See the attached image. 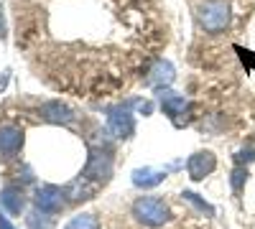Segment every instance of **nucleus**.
Segmentation results:
<instances>
[{
  "mask_svg": "<svg viewBox=\"0 0 255 229\" xmlns=\"http://www.w3.org/2000/svg\"><path fill=\"white\" fill-rule=\"evenodd\" d=\"M197 20L207 33H222L230 28V3L227 0H204L197 5Z\"/></svg>",
  "mask_w": 255,
  "mask_h": 229,
  "instance_id": "1",
  "label": "nucleus"
},
{
  "mask_svg": "<svg viewBox=\"0 0 255 229\" xmlns=\"http://www.w3.org/2000/svg\"><path fill=\"white\" fill-rule=\"evenodd\" d=\"M113 176V153L108 148H92L90 151V158H87V165H84V171L79 178H84L90 186L100 189L110 181Z\"/></svg>",
  "mask_w": 255,
  "mask_h": 229,
  "instance_id": "2",
  "label": "nucleus"
},
{
  "mask_svg": "<svg viewBox=\"0 0 255 229\" xmlns=\"http://www.w3.org/2000/svg\"><path fill=\"white\" fill-rule=\"evenodd\" d=\"M133 217L145 224V227H161L171 219V212H168V206L156 199V196H140L135 204H133Z\"/></svg>",
  "mask_w": 255,
  "mask_h": 229,
  "instance_id": "3",
  "label": "nucleus"
},
{
  "mask_svg": "<svg viewBox=\"0 0 255 229\" xmlns=\"http://www.w3.org/2000/svg\"><path fill=\"white\" fill-rule=\"evenodd\" d=\"M64 196H67L64 189L46 183V186H38V189H36L33 201H36V209L46 212V214H59L64 209Z\"/></svg>",
  "mask_w": 255,
  "mask_h": 229,
  "instance_id": "4",
  "label": "nucleus"
},
{
  "mask_svg": "<svg viewBox=\"0 0 255 229\" xmlns=\"http://www.w3.org/2000/svg\"><path fill=\"white\" fill-rule=\"evenodd\" d=\"M108 133L113 138H118V140H128V138L135 133V117L128 112V110H123V107L113 110L108 115Z\"/></svg>",
  "mask_w": 255,
  "mask_h": 229,
  "instance_id": "5",
  "label": "nucleus"
},
{
  "mask_svg": "<svg viewBox=\"0 0 255 229\" xmlns=\"http://www.w3.org/2000/svg\"><path fill=\"white\" fill-rule=\"evenodd\" d=\"M23 148V130L15 125H0V155L15 158Z\"/></svg>",
  "mask_w": 255,
  "mask_h": 229,
  "instance_id": "6",
  "label": "nucleus"
},
{
  "mask_svg": "<svg viewBox=\"0 0 255 229\" xmlns=\"http://www.w3.org/2000/svg\"><path fill=\"white\" fill-rule=\"evenodd\" d=\"M215 168H217V158H215L212 151H199L194 155H189V160H186V171H189V176L194 181H202Z\"/></svg>",
  "mask_w": 255,
  "mask_h": 229,
  "instance_id": "7",
  "label": "nucleus"
},
{
  "mask_svg": "<svg viewBox=\"0 0 255 229\" xmlns=\"http://www.w3.org/2000/svg\"><path fill=\"white\" fill-rule=\"evenodd\" d=\"M38 112H41V117H44L46 122H54V125H69V122H74L72 107H67V105H64V102H59V99L41 105Z\"/></svg>",
  "mask_w": 255,
  "mask_h": 229,
  "instance_id": "8",
  "label": "nucleus"
},
{
  "mask_svg": "<svg viewBox=\"0 0 255 229\" xmlns=\"http://www.w3.org/2000/svg\"><path fill=\"white\" fill-rule=\"evenodd\" d=\"M158 102H161L163 112H166L168 117H171L176 125H181V122H179V117L189 110V99H186V97H181V94H176V92H161Z\"/></svg>",
  "mask_w": 255,
  "mask_h": 229,
  "instance_id": "9",
  "label": "nucleus"
},
{
  "mask_svg": "<svg viewBox=\"0 0 255 229\" xmlns=\"http://www.w3.org/2000/svg\"><path fill=\"white\" fill-rule=\"evenodd\" d=\"M0 206H3V209H5L8 214L18 217L20 212H23V206H26L23 191H20L18 186H5V189L0 191Z\"/></svg>",
  "mask_w": 255,
  "mask_h": 229,
  "instance_id": "10",
  "label": "nucleus"
},
{
  "mask_svg": "<svg viewBox=\"0 0 255 229\" xmlns=\"http://www.w3.org/2000/svg\"><path fill=\"white\" fill-rule=\"evenodd\" d=\"M163 178H166V171H158V168H135L133 171V183L138 189H153Z\"/></svg>",
  "mask_w": 255,
  "mask_h": 229,
  "instance_id": "11",
  "label": "nucleus"
},
{
  "mask_svg": "<svg viewBox=\"0 0 255 229\" xmlns=\"http://www.w3.org/2000/svg\"><path fill=\"white\" fill-rule=\"evenodd\" d=\"M174 81V67L168 61H156V67L151 69V76H148V84L153 87H168Z\"/></svg>",
  "mask_w": 255,
  "mask_h": 229,
  "instance_id": "12",
  "label": "nucleus"
},
{
  "mask_svg": "<svg viewBox=\"0 0 255 229\" xmlns=\"http://www.w3.org/2000/svg\"><path fill=\"white\" fill-rule=\"evenodd\" d=\"M26 222H28V229H54V217L41 209H33L26 217Z\"/></svg>",
  "mask_w": 255,
  "mask_h": 229,
  "instance_id": "13",
  "label": "nucleus"
},
{
  "mask_svg": "<svg viewBox=\"0 0 255 229\" xmlns=\"http://www.w3.org/2000/svg\"><path fill=\"white\" fill-rule=\"evenodd\" d=\"M64 229H100V222L95 214H77Z\"/></svg>",
  "mask_w": 255,
  "mask_h": 229,
  "instance_id": "14",
  "label": "nucleus"
},
{
  "mask_svg": "<svg viewBox=\"0 0 255 229\" xmlns=\"http://www.w3.org/2000/svg\"><path fill=\"white\" fill-rule=\"evenodd\" d=\"M184 199H189L191 204L197 206V209H202V212H207V214H215V209H212L209 204H204L202 199H197V194H191V191H184Z\"/></svg>",
  "mask_w": 255,
  "mask_h": 229,
  "instance_id": "15",
  "label": "nucleus"
},
{
  "mask_svg": "<svg viewBox=\"0 0 255 229\" xmlns=\"http://www.w3.org/2000/svg\"><path fill=\"white\" fill-rule=\"evenodd\" d=\"M248 176V171L245 168H238L235 173H232V186H235V191H240V183H243V178Z\"/></svg>",
  "mask_w": 255,
  "mask_h": 229,
  "instance_id": "16",
  "label": "nucleus"
},
{
  "mask_svg": "<svg viewBox=\"0 0 255 229\" xmlns=\"http://www.w3.org/2000/svg\"><path fill=\"white\" fill-rule=\"evenodd\" d=\"M0 38H5V15H3V5H0Z\"/></svg>",
  "mask_w": 255,
  "mask_h": 229,
  "instance_id": "17",
  "label": "nucleus"
},
{
  "mask_svg": "<svg viewBox=\"0 0 255 229\" xmlns=\"http://www.w3.org/2000/svg\"><path fill=\"white\" fill-rule=\"evenodd\" d=\"M0 229H15V227H13V224H10V222L3 217V214H0Z\"/></svg>",
  "mask_w": 255,
  "mask_h": 229,
  "instance_id": "18",
  "label": "nucleus"
},
{
  "mask_svg": "<svg viewBox=\"0 0 255 229\" xmlns=\"http://www.w3.org/2000/svg\"><path fill=\"white\" fill-rule=\"evenodd\" d=\"M5 81H8V72H5L3 76H0V89H3V87H5Z\"/></svg>",
  "mask_w": 255,
  "mask_h": 229,
  "instance_id": "19",
  "label": "nucleus"
}]
</instances>
